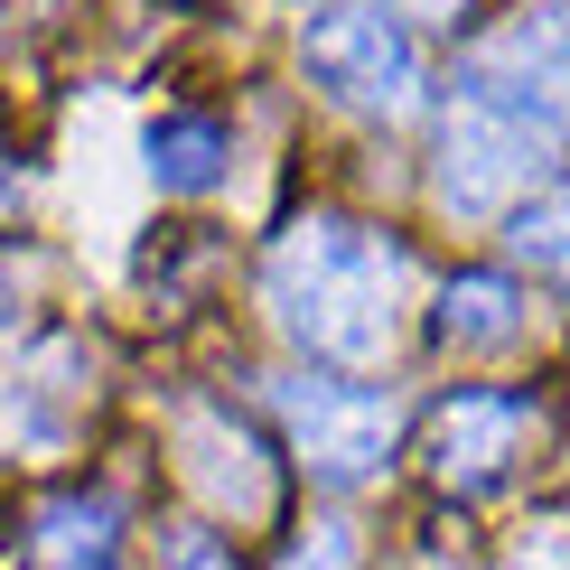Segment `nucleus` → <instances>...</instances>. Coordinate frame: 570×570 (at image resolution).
<instances>
[{
	"instance_id": "1",
	"label": "nucleus",
	"mask_w": 570,
	"mask_h": 570,
	"mask_svg": "<svg viewBox=\"0 0 570 570\" xmlns=\"http://www.w3.org/2000/svg\"><path fill=\"white\" fill-rule=\"evenodd\" d=\"M561 150H570V10L533 0L459 57V94H449L440 131V206L487 216Z\"/></svg>"
},
{
	"instance_id": "2",
	"label": "nucleus",
	"mask_w": 570,
	"mask_h": 570,
	"mask_svg": "<svg viewBox=\"0 0 570 570\" xmlns=\"http://www.w3.org/2000/svg\"><path fill=\"white\" fill-rule=\"evenodd\" d=\"M402 263L393 234L346 225V216H308L291 244L272 253V308L281 327L327 355V365H384L393 355V308H402Z\"/></svg>"
},
{
	"instance_id": "3",
	"label": "nucleus",
	"mask_w": 570,
	"mask_h": 570,
	"mask_svg": "<svg viewBox=\"0 0 570 570\" xmlns=\"http://www.w3.org/2000/svg\"><path fill=\"white\" fill-rule=\"evenodd\" d=\"M299 66H308V85H318L327 104H355V112H402L421 94L412 38H402V19L374 10V0H337V10H318L299 29Z\"/></svg>"
},
{
	"instance_id": "4",
	"label": "nucleus",
	"mask_w": 570,
	"mask_h": 570,
	"mask_svg": "<svg viewBox=\"0 0 570 570\" xmlns=\"http://www.w3.org/2000/svg\"><path fill=\"white\" fill-rule=\"evenodd\" d=\"M281 412H291V440H299L308 478H327V487L374 478L384 449H393V393H374V384L299 374V384H281Z\"/></svg>"
},
{
	"instance_id": "5",
	"label": "nucleus",
	"mask_w": 570,
	"mask_h": 570,
	"mask_svg": "<svg viewBox=\"0 0 570 570\" xmlns=\"http://www.w3.org/2000/svg\"><path fill=\"white\" fill-rule=\"evenodd\" d=\"M533 431H542L533 393H487V384H468V393H449L440 421H431V478L459 487V495H487V487L514 478V459H524Z\"/></svg>"
},
{
	"instance_id": "6",
	"label": "nucleus",
	"mask_w": 570,
	"mask_h": 570,
	"mask_svg": "<svg viewBox=\"0 0 570 570\" xmlns=\"http://www.w3.org/2000/svg\"><path fill=\"white\" fill-rule=\"evenodd\" d=\"M178 468H187V487H197L216 514H272L263 440H253L234 412H216V402H197V412L178 421Z\"/></svg>"
},
{
	"instance_id": "7",
	"label": "nucleus",
	"mask_w": 570,
	"mask_h": 570,
	"mask_svg": "<svg viewBox=\"0 0 570 570\" xmlns=\"http://www.w3.org/2000/svg\"><path fill=\"white\" fill-rule=\"evenodd\" d=\"M29 561L38 570H112L122 561V514L104 495H47L29 514Z\"/></svg>"
},
{
	"instance_id": "8",
	"label": "nucleus",
	"mask_w": 570,
	"mask_h": 570,
	"mask_svg": "<svg viewBox=\"0 0 570 570\" xmlns=\"http://www.w3.org/2000/svg\"><path fill=\"white\" fill-rule=\"evenodd\" d=\"M440 337L468 346V355H495L524 337V291H514L505 272H459L440 291Z\"/></svg>"
},
{
	"instance_id": "9",
	"label": "nucleus",
	"mask_w": 570,
	"mask_h": 570,
	"mask_svg": "<svg viewBox=\"0 0 570 570\" xmlns=\"http://www.w3.org/2000/svg\"><path fill=\"white\" fill-rule=\"evenodd\" d=\"M225 122L216 112H159L150 122V178L169 187V197H197V187H216L225 178Z\"/></svg>"
},
{
	"instance_id": "10",
	"label": "nucleus",
	"mask_w": 570,
	"mask_h": 570,
	"mask_svg": "<svg viewBox=\"0 0 570 570\" xmlns=\"http://www.w3.org/2000/svg\"><path fill=\"white\" fill-rule=\"evenodd\" d=\"M514 263L542 272V281H552V291L570 299V178L552 187V197H533L524 216H514Z\"/></svg>"
},
{
	"instance_id": "11",
	"label": "nucleus",
	"mask_w": 570,
	"mask_h": 570,
	"mask_svg": "<svg viewBox=\"0 0 570 570\" xmlns=\"http://www.w3.org/2000/svg\"><path fill=\"white\" fill-rule=\"evenodd\" d=\"M365 561V542H355V524H337V514H318L291 552H281V570H355Z\"/></svg>"
},
{
	"instance_id": "12",
	"label": "nucleus",
	"mask_w": 570,
	"mask_h": 570,
	"mask_svg": "<svg viewBox=\"0 0 570 570\" xmlns=\"http://www.w3.org/2000/svg\"><path fill=\"white\" fill-rule=\"evenodd\" d=\"M159 570H234V533H216V524H178L169 542H159Z\"/></svg>"
},
{
	"instance_id": "13",
	"label": "nucleus",
	"mask_w": 570,
	"mask_h": 570,
	"mask_svg": "<svg viewBox=\"0 0 570 570\" xmlns=\"http://www.w3.org/2000/svg\"><path fill=\"white\" fill-rule=\"evenodd\" d=\"M384 10H402V19H459L468 0H384Z\"/></svg>"
},
{
	"instance_id": "14",
	"label": "nucleus",
	"mask_w": 570,
	"mask_h": 570,
	"mask_svg": "<svg viewBox=\"0 0 570 570\" xmlns=\"http://www.w3.org/2000/svg\"><path fill=\"white\" fill-rule=\"evenodd\" d=\"M0 327H10V291H0Z\"/></svg>"
}]
</instances>
